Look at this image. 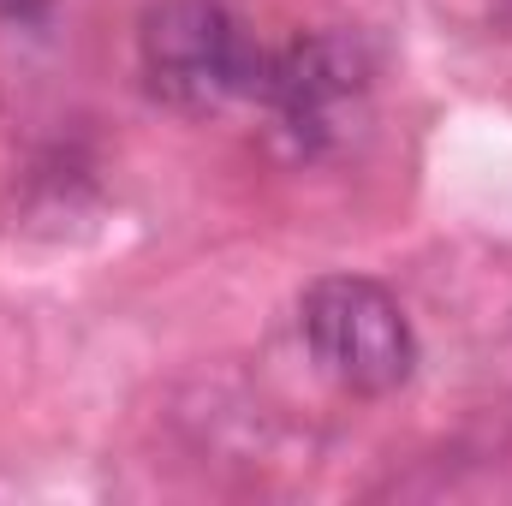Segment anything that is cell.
<instances>
[{
  "label": "cell",
  "instance_id": "cell-1",
  "mask_svg": "<svg viewBox=\"0 0 512 506\" xmlns=\"http://www.w3.org/2000/svg\"><path fill=\"white\" fill-rule=\"evenodd\" d=\"M298 328L322 376L340 381L346 393L382 399V393H399L417 370V334L382 280L322 274L298 304Z\"/></svg>",
  "mask_w": 512,
  "mask_h": 506
},
{
  "label": "cell",
  "instance_id": "cell-2",
  "mask_svg": "<svg viewBox=\"0 0 512 506\" xmlns=\"http://www.w3.org/2000/svg\"><path fill=\"white\" fill-rule=\"evenodd\" d=\"M268 54L221 0H161L143 18V78L161 102L185 114L256 96Z\"/></svg>",
  "mask_w": 512,
  "mask_h": 506
},
{
  "label": "cell",
  "instance_id": "cell-3",
  "mask_svg": "<svg viewBox=\"0 0 512 506\" xmlns=\"http://www.w3.org/2000/svg\"><path fill=\"white\" fill-rule=\"evenodd\" d=\"M364 90H370V60L352 36H304L268 54L256 102H268L274 126L292 137L298 155H322L346 137Z\"/></svg>",
  "mask_w": 512,
  "mask_h": 506
},
{
  "label": "cell",
  "instance_id": "cell-4",
  "mask_svg": "<svg viewBox=\"0 0 512 506\" xmlns=\"http://www.w3.org/2000/svg\"><path fill=\"white\" fill-rule=\"evenodd\" d=\"M42 0H0V12H12V18H24V12H36Z\"/></svg>",
  "mask_w": 512,
  "mask_h": 506
}]
</instances>
